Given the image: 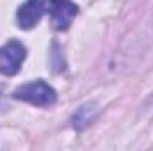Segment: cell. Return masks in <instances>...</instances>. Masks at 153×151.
Segmentation results:
<instances>
[{"mask_svg":"<svg viewBox=\"0 0 153 151\" xmlns=\"http://www.w3.org/2000/svg\"><path fill=\"white\" fill-rule=\"evenodd\" d=\"M13 96L16 100L27 101V103L38 105V107H50L57 100V94H55L53 87H50L43 80H34V82L20 85L18 89H14Z\"/></svg>","mask_w":153,"mask_h":151,"instance_id":"1","label":"cell"},{"mask_svg":"<svg viewBox=\"0 0 153 151\" xmlns=\"http://www.w3.org/2000/svg\"><path fill=\"white\" fill-rule=\"evenodd\" d=\"M143 115H144L146 119H153V94L146 100V103H144V107H143Z\"/></svg>","mask_w":153,"mask_h":151,"instance_id":"6","label":"cell"},{"mask_svg":"<svg viewBox=\"0 0 153 151\" xmlns=\"http://www.w3.org/2000/svg\"><path fill=\"white\" fill-rule=\"evenodd\" d=\"M48 13L55 30H66L78 13L76 4L71 0H48Z\"/></svg>","mask_w":153,"mask_h":151,"instance_id":"3","label":"cell"},{"mask_svg":"<svg viewBox=\"0 0 153 151\" xmlns=\"http://www.w3.org/2000/svg\"><path fill=\"white\" fill-rule=\"evenodd\" d=\"M25 46L20 41H9L0 46V73L2 75H16L25 61Z\"/></svg>","mask_w":153,"mask_h":151,"instance_id":"2","label":"cell"},{"mask_svg":"<svg viewBox=\"0 0 153 151\" xmlns=\"http://www.w3.org/2000/svg\"><path fill=\"white\" fill-rule=\"evenodd\" d=\"M98 115V105L94 101H89V103H84L80 109H76V112L71 117V126L75 128L76 132H82L85 130Z\"/></svg>","mask_w":153,"mask_h":151,"instance_id":"5","label":"cell"},{"mask_svg":"<svg viewBox=\"0 0 153 151\" xmlns=\"http://www.w3.org/2000/svg\"><path fill=\"white\" fill-rule=\"evenodd\" d=\"M48 0H25L16 11V21L22 29H32L46 13Z\"/></svg>","mask_w":153,"mask_h":151,"instance_id":"4","label":"cell"}]
</instances>
